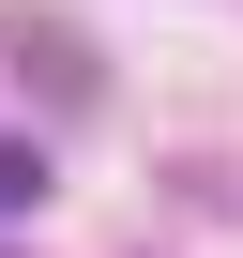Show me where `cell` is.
<instances>
[{
  "instance_id": "1",
  "label": "cell",
  "mask_w": 243,
  "mask_h": 258,
  "mask_svg": "<svg viewBox=\"0 0 243 258\" xmlns=\"http://www.w3.org/2000/svg\"><path fill=\"white\" fill-rule=\"evenodd\" d=\"M0 46H16V76H31V106H91V91H106V61H91V31H61V16H16Z\"/></svg>"
},
{
  "instance_id": "2",
  "label": "cell",
  "mask_w": 243,
  "mask_h": 258,
  "mask_svg": "<svg viewBox=\"0 0 243 258\" xmlns=\"http://www.w3.org/2000/svg\"><path fill=\"white\" fill-rule=\"evenodd\" d=\"M16 213H46V152H31V137H0V228H16Z\"/></svg>"
},
{
  "instance_id": "3",
  "label": "cell",
  "mask_w": 243,
  "mask_h": 258,
  "mask_svg": "<svg viewBox=\"0 0 243 258\" xmlns=\"http://www.w3.org/2000/svg\"><path fill=\"white\" fill-rule=\"evenodd\" d=\"M0 258H16V243H0Z\"/></svg>"
}]
</instances>
